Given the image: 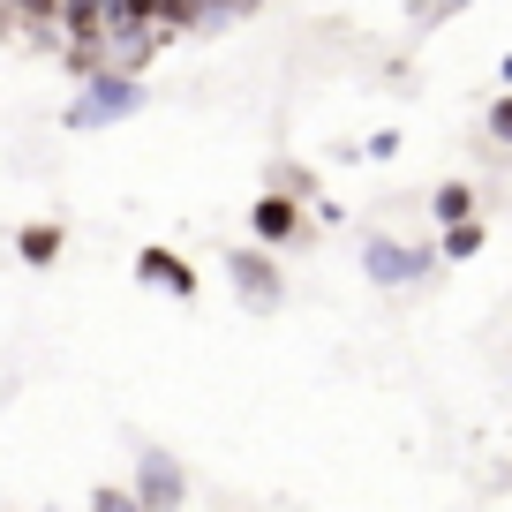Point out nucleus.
I'll list each match as a JSON object with an SVG mask.
<instances>
[{"label":"nucleus","mask_w":512,"mask_h":512,"mask_svg":"<svg viewBox=\"0 0 512 512\" xmlns=\"http://www.w3.org/2000/svg\"><path fill=\"white\" fill-rule=\"evenodd\" d=\"M144 279H159V287H174L181 302L196 294V272L181 264V256H166V249H144Z\"/></svg>","instance_id":"1"},{"label":"nucleus","mask_w":512,"mask_h":512,"mask_svg":"<svg viewBox=\"0 0 512 512\" xmlns=\"http://www.w3.org/2000/svg\"><path fill=\"white\" fill-rule=\"evenodd\" d=\"M256 234H264V241H294V234H302V219H294L287 196H264V204H256Z\"/></svg>","instance_id":"2"},{"label":"nucleus","mask_w":512,"mask_h":512,"mask_svg":"<svg viewBox=\"0 0 512 512\" xmlns=\"http://www.w3.org/2000/svg\"><path fill=\"white\" fill-rule=\"evenodd\" d=\"M23 256H31V264H46V256H61V234H53V226H31V234H23Z\"/></svg>","instance_id":"3"},{"label":"nucleus","mask_w":512,"mask_h":512,"mask_svg":"<svg viewBox=\"0 0 512 512\" xmlns=\"http://www.w3.org/2000/svg\"><path fill=\"white\" fill-rule=\"evenodd\" d=\"M437 219L467 226V181H452V189H437Z\"/></svg>","instance_id":"4"},{"label":"nucleus","mask_w":512,"mask_h":512,"mask_svg":"<svg viewBox=\"0 0 512 512\" xmlns=\"http://www.w3.org/2000/svg\"><path fill=\"white\" fill-rule=\"evenodd\" d=\"M482 249V226L475 219H467V226H452V234H445V256H475Z\"/></svg>","instance_id":"5"},{"label":"nucleus","mask_w":512,"mask_h":512,"mask_svg":"<svg viewBox=\"0 0 512 512\" xmlns=\"http://www.w3.org/2000/svg\"><path fill=\"white\" fill-rule=\"evenodd\" d=\"M234 272H241V279H249V287H256V302H272V272H264L256 256H234Z\"/></svg>","instance_id":"6"},{"label":"nucleus","mask_w":512,"mask_h":512,"mask_svg":"<svg viewBox=\"0 0 512 512\" xmlns=\"http://www.w3.org/2000/svg\"><path fill=\"white\" fill-rule=\"evenodd\" d=\"M144 497H151V505H166V497H181V482H174V475H166V467H151V482H144Z\"/></svg>","instance_id":"7"},{"label":"nucleus","mask_w":512,"mask_h":512,"mask_svg":"<svg viewBox=\"0 0 512 512\" xmlns=\"http://www.w3.org/2000/svg\"><path fill=\"white\" fill-rule=\"evenodd\" d=\"M490 136H497V144H512V98H497V113H490Z\"/></svg>","instance_id":"8"},{"label":"nucleus","mask_w":512,"mask_h":512,"mask_svg":"<svg viewBox=\"0 0 512 512\" xmlns=\"http://www.w3.org/2000/svg\"><path fill=\"white\" fill-rule=\"evenodd\" d=\"M98 512H136L128 497H113V490H98Z\"/></svg>","instance_id":"9"}]
</instances>
